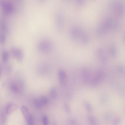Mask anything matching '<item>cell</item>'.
<instances>
[{
	"label": "cell",
	"instance_id": "6da1fadb",
	"mask_svg": "<svg viewBox=\"0 0 125 125\" xmlns=\"http://www.w3.org/2000/svg\"><path fill=\"white\" fill-rule=\"evenodd\" d=\"M37 47L40 51L42 52L46 53L49 52L51 50L52 44L48 40L44 39L39 42Z\"/></svg>",
	"mask_w": 125,
	"mask_h": 125
},
{
	"label": "cell",
	"instance_id": "7a4b0ae2",
	"mask_svg": "<svg viewBox=\"0 0 125 125\" xmlns=\"http://www.w3.org/2000/svg\"><path fill=\"white\" fill-rule=\"evenodd\" d=\"M105 76L104 72L102 70H98L92 79L91 83L94 87L98 86L103 79Z\"/></svg>",
	"mask_w": 125,
	"mask_h": 125
},
{
	"label": "cell",
	"instance_id": "3957f363",
	"mask_svg": "<svg viewBox=\"0 0 125 125\" xmlns=\"http://www.w3.org/2000/svg\"><path fill=\"white\" fill-rule=\"evenodd\" d=\"M0 5L2 8L4 13L6 14H12L13 12L14 7L13 5L9 2L0 1Z\"/></svg>",
	"mask_w": 125,
	"mask_h": 125
},
{
	"label": "cell",
	"instance_id": "277c9868",
	"mask_svg": "<svg viewBox=\"0 0 125 125\" xmlns=\"http://www.w3.org/2000/svg\"><path fill=\"white\" fill-rule=\"evenodd\" d=\"M21 110L29 125H33L32 118L28 108L25 106H23L21 107Z\"/></svg>",
	"mask_w": 125,
	"mask_h": 125
},
{
	"label": "cell",
	"instance_id": "5b68a950",
	"mask_svg": "<svg viewBox=\"0 0 125 125\" xmlns=\"http://www.w3.org/2000/svg\"><path fill=\"white\" fill-rule=\"evenodd\" d=\"M10 52L12 56L19 61H21L24 57L23 51L16 47H12L10 49Z\"/></svg>",
	"mask_w": 125,
	"mask_h": 125
},
{
	"label": "cell",
	"instance_id": "8992f818",
	"mask_svg": "<svg viewBox=\"0 0 125 125\" xmlns=\"http://www.w3.org/2000/svg\"><path fill=\"white\" fill-rule=\"evenodd\" d=\"M48 100L45 97H42L36 99L34 103L35 106L38 108L43 107L46 106L48 103Z\"/></svg>",
	"mask_w": 125,
	"mask_h": 125
},
{
	"label": "cell",
	"instance_id": "52a82bcc",
	"mask_svg": "<svg viewBox=\"0 0 125 125\" xmlns=\"http://www.w3.org/2000/svg\"><path fill=\"white\" fill-rule=\"evenodd\" d=\"M58 77L59 82L62 86L66 85L67 81V76L66 72L62 70H60L58 72Z\"/></svg>",
	"mask_w": 125,
	"mask_h": 125
},
{
	"label": "cell",
	"instance_id": "ba28073f",
	"mask_svg": "<svg viewBox=\"0 0 125 125\" xmlns=\"http://www.w3.org/2000/svg\"><path fill=\"white\" fill-rule=\"evenodd\" d=\"M81 76L83 81L85 83H88L90 81V74L89 70L86 68L82 69Z\"/></svg>",
	"mask_w": 125,
	"mask_h": 125
},
{
	"label": "cell",
	"instance_id": "9c48e42d",
	"mask_svg": "<svg viewBox=\"0 0 125 125\" xmlns=\"http://www.w3.org/2000/svg\"><path fill=\"white\" fill-rule=\"evenodd\" d=\"M18 108L17 106L15 104L10 103L6 106L5 111L6 113L9 115L13 113Z\"/></svg>",
	"mask_w": 125,
	"mask_h": 125
},
{
	"label": "cell",
	"instance_id": "30bf717a",
	"mask_svg": "<svg viewBox=\"0 0 125 125\" xmlns=\"http://www.w3.org/2000/svg\"><path fill=\"white\" fill-rule=\"evenodd\" d=\"M87 119L90 125H98L97 120L94 116L92 115H89Z\"/></svg>",
	"mask_w": 125,
	"mask_h": 125
},
{
	"label": "cell",
	"instance_id": "8fae6325",
	"mask_svg": "<svg viewBox=\"0 0 125 125\" xmlns=\"http://www.w3.org/2000/svg\"><path fill=\"white\" fill-rule=\"evenodd\" d=\"M9 54L7 50H4L2 53V58L3 61L4 63L7 62L9 59Z\"/></svg>",
	"mask_w": 125,
	"mask_h": 125
},
{
	"label": "cell",
	"instance_id": "7c38bea8",
	"mask_svg": "<svg viewBox=\"0 0 125 125\" xmlns=\"http://www.w3.org/2000/svg\"><path fill=\"white\" fill-rule=\"evenodd\" d=\"M10 88L11 90L15 93H18L19 91V86L15 83H12L10 86Z\"/></svg>",
	"mask_w": 125,
	"mask_h": 125
},
{
	"label": "cell",
	"instance_id": "4fadbf2b",
	"mask_svg": "<svg viewBox=\"0 0 125 125\" xmlns=\"http://www.w3.org/2000/svg\"><path fill=\"white\" fill-rule=\"evenodd\" d=\"M84 104L86 110L89 112H91L92 111V108L91 105L87 102H85Z\"/></svg>",
	"mask_w": 125,
	"mask_h": 125
},
{
	"label": "cell",
	"instance_id": "5bb4252c",
	"mask_svg": "<svg viewBox=\"0 0 125 125\" xmlns=\"http://www.w3.org/2000/svg\"><path fill=\"white\" fill-rule=\"evenodd\" d=\"M111 55L113 57H115L117 54L116 49L115 47L112 46L111 47L110 50Z\"/></svg>",
	"mask_w": 125,
	"mask_h": 125
},
{
	"label": "cell",
	"instance_id": "9a60e30c",
	"mask_svg": "<svg viewBox=\"0 0 125 125\" xmlns=\"http://www.w3.org/2000/svg\"><path fill=\"white\" fill-rule=\"evenodd\" d=\"M1 29L2 31L6 33L8 31V29L7 26L5 23L3 21L1 23Z\"/></svg>",
	"mask_w": 125,
	"mask_h": 125
},
{
	"label": "cell",
	"instance_id": "2e32d148",
	"mask_svg": "<svg viewBox=\"0 0 125 125\" xmlns=\"http://www.w3.org/2000/svg\"><path fill=\"white\" fill-rule=\"evenodd\" d=\"M50 93L51 96L53 98H55L57 96V92L56 88L53 87L50 90Z\"/></svg>",
	"mask_w": 125,
	"mask_h": 125
},
{
	"label": "cell",
	"instance_id": "e0dca14e",
	"mask_svg": "<svg viewBox=\"0 0 125 125\" xmlns=\"http://www.w3.org/2000/svg\"><path fill=\"white\" fill-rule=\"evenodd\" d=\"M117 70L120 74H125V68L122 66H118L117 68Z\"/></svg>",
	"mask_w": 125,
	"mask_h": 125
},
{
	"label": "cell",
	"instance_id": "ac0fdd59",
	"mask_svg": "<svg viewBox=\"0 0 125 125\" xmlns=\"http://www.w3.org/2000/svg\"><path fill=\"white\" fill-rule=\"evenodd\" d=\"M64 108L66 112L68 114H70L71 112L70 107L69 105L67 103L64 104Z\"/></svg>",
	"mask_w": 125,
	"mask_h": 125
},
{
	"label": "cell",
	"instance_id": "d6986e66",
	"mask_svg": "<svg viewBox=\"0 0 125 125\" xmlns=\"http://www.w3.org/2000/svg\"><path fill=\"white\" fill-rule=\"evenodd\" d=\"M42 120L43 125H49V120L47 116H43Z\"/></svg>",
	"mask_w": 125,
	"mask_h": 125
},
{
	"label": "cell",
	"instance_id": "ffe728a7",
	"mask_svg": "<svg viewBox=\"0 0 125 125\" xmlns=\"http://www.w3.org/2000/svg\"><path fill=\"white\" fill-rule=\"evenodd\" d=\"M6 37L5 35L4 34L1 35L0 36V43L3 44H4L6 40Z\"/></svg>",
	"mask_w": 125,
	"mask_h": 125
},
{
	"label": "cell",
	"instance_id": "44dd1931",
	"mask_svg": "<svg viewBox=\"0 0 125 125\" xmlns=\"http://www.w3.org/2000/svg\"><path fill=\"white\" fill-rule=\"evenodd\" d=\"M120 121V119L118 118L115 119L113 121L112 125H117L119 123Z\"/></svg>",
	"mask_w": 125,
	"mask_h": 125
},
{
	"label": "cell",
	"instance_id": "7402d4cb",
	"mask_svg": "<svg viewBox=\"0 0 125 125\" xmlns=\"http://www.w3.org/2000/svg\"><path fill=\"white\" fill-rule=\"evenodd\" d=\"M70 121V123L72 125H75L76 123V121L73 119L71 120Z\"/></svg>",
	"mask_w": 125,
	"mask_h": 125
}]
</instances>
